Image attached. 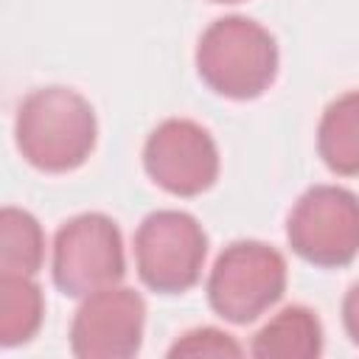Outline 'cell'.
<instances>
[{"mask_svg": "<svg viewBox=\"0 0 359 359\" xmlns=\"http://www.w3.org/2000/svg\"><path fill=\"white\" fill-rule=\"evenodd\" d=\"M95 112L70 87H42L22 98L14 121L20 154L39 171L79 168L95 149Z\"/></svg>", "mask_w": 359, "mask_h": 359, "instance_id": "1", "label": "cell"}, {"mask_svg": "<svg viewBox=\"0 0 359 359\" xmlns=\"http://www.w3.org/2000/svg\"><path fill=\"white\" fill-rule=\"evenodd\" d=\"M196 70L224 98H258L278 76L275 36L250 17H222L199 36Z\"/></svg>", "mask_w": 359, "mask_h": 359, "instance_id": "2", "label": "cell"}, {"mask_svg": "<svg viewBox=\"0 0 359 359\" xmlns=\"http://www.w3.org/2000/svg\"><path fill=\"white\" fill-rule=\"evenodd\" d=\"M286 292V261L264 241H233L224 247L208 278L210 309L233 323L247 325L269 311Z\"/></svg>", "mask_w": 359, "mask_h": 359, "instance_id": "3", "label": "cell"}, {"mask_svg": "<svg viewBox=\"0 0 359 359\" xmlns=\"http://www.w3.org/2000/svg\"><path fill=\"white\" fill-rule=\"evenodd\" d=\"M205 255L208 236L185 210H154L135 233L137 275L160 294H180L196 286Z\"/></svg>", "mask_w": 359, "mask_h": 359, "instance_id": "4", "label": "cell"}, {"mask_svg": "<svg viewBox=\"0 0 359 359\" xmlns=\"http://www.w3.org/2000/svg\"><path fill=\"white\" fill-rule=\"evenodd\" d=\"M126 272L118 224L104 213L65 222L53 238V283L67 297H87L115 286Z\"/></svg>", "mask_w": 359, "mask_h": 359, "instance_id": "5", "label": "cell"}, {"mask_svg": "<svg viewBox=\"0 0 359 359\" xmlns=\"http://www.w3.org/2000/svg\"><path fill=\"white\" fill-rule=\"evenodd\" d=\"M292 250L314 266H348L359 255V196L339 185H314L286 222Z\"/></svg>", "mask_w": 359, "mask_h": 359, "instance_id": "6", "label": "cell"}, {"mask_svg": "<svg viewBox=\"0 0 359 359\" xmlns=\"http://www.w3.org/2000/svg\"><path fill=\"white\" fill-rule=\"evenodd\" d=\"M146 174L174 196H196L219 177V149L205 126L188 118L163 121L143 149Z\"/></svg>", "mask_w": 359, "mask_h": 359, "instance_id": "7", "label": "cell"}, {"mask_svg": "<svg viewBox=\"0 0 359 359\" xmlns=\"http://www.w3.org/2000/svg\"><path fill=\"white\" fill-rule=\"evenodd\" d=\"M143 325V297L126 286H107L79 306L70 325V351L81 359H129L140 351Z\"/></svg>", "mask_w": 359, "mask_h": 359, "instance_id": "8", "label": "cell"}, {"mask_svg": "<svg viewBox=\"0 0 359 359\" xmlns=\"http://www.w3.org/2000/svg\"><path fill=\"white\" fill-rule=\"evenodd\" d=\"M258 359H314L323 353V325L306 306H286L278 311L250 345Z\"/></svg>", "mask_w": 359, "mask_h": 359, "instance_id": "9", "label": "cell"}, {"mask_svg": "<svg viewBox=\"0 0 359 359\" xmlns=\"http://www.w3.org/2000/svg\"><path fill=\"white\" fill-rule=\"evenodd\" d=\"M317 151L334 174H359V90L325 107L317 126Z\"/></svg>", "mask_w": 359, "mask_h": 359, "instance_id": "10", "label": "cell"}, {"mask_svg": "<svg viewBox=\"0 0 359 359\" xmlns=\"http://www.w3.org/2000/svg\"><path fill=\"white\" fill-rule=\"evenodd\" d=\"M45 314L42 289L31 275H3L0 278V345L14 348L28 342Z\"/></svg>", "mask_w": 359, "mask_h": 359, "instance_id": "11", "label": "cell"}, {"mask_svg": "<svg viewBox=\"0 0 359 359\" xmlns=\"http://www.w3.org/2000/svg\"><path fill=\"white\" fill-rule=\"evenodd\" d=\"M45 258V233L39 222L20 208L0 213V269L3 275H36Z\"/></svg>", "mask_w": 359, "mask_h": 359, "instance_id": "12", "label": "cell"}, {"mask_svg": "<svg viewBox=\"0 0 359 359\" xmlns=\"http://www.w3.org/2000/svg\"><path fill=\"white\" fill-rule=\"evenodd\" d=\"M241 353L244 348L219 328H194L168 348L171 359L177 356H241Z\"/></svg>", "mask_w": 359, "mask_h": 359, "instance_id": "13", "label": "cell"}, {"mask_svg": "<svg viewBox=\"0 0 359 359\" xmlns=\"http://www.w3.org/2000/svg\"><path fill=\"white\" fill-rule=\"evenodd\" d=\"M342 323L353 345H359V283H353L342 300Z\"/></svg>", "mask_w": 359, "mask_h": 359, "instance_id": "14", "label": "cell"}, {"mask_svg": "<svg viewBox=\"0 0 359 359\" xmlns=\"http://www.w3.org/2000/svg\"><path fill=\"white\" fill-rule=\"evenodd\" d=\"M213 3H241V0H213Z\"/></svg>", "mask_w": 359, "mask_h": 359, "instance_id": "15", "label": "cell"}]
</instances>
